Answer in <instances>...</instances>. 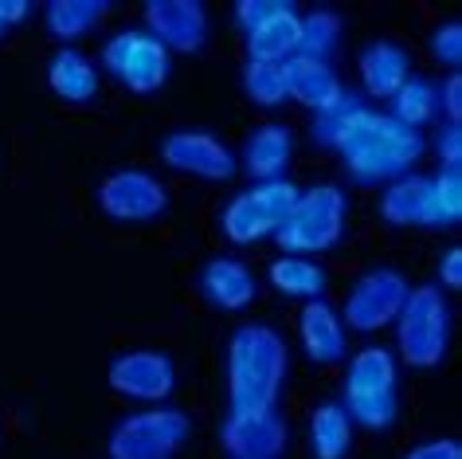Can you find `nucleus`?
<instances>
[{
    "label": "nucleus",
    "instance_id": "obj_38",
    "mask_svg": "<svg viewBox=\"0 0 462 459\" xmlns=\"http://www.w3.org/2000/svg\"><path fill=\"white\" fill-rule=\"evenodd\" d=\"M5 32H8V28H5V20H0V36H5Z\"/></svg>",
    "mask_w": 462,
    "mask_h": 459
},
{
    "label": "nucleus",
    "instance_id": "obj_9",
    "mask_svg": "<svg viewBox=\"0 0 462 459\" xmlns=\"http://www.w3.org/2000/svg\"><path fill=\"white\" fill-rule=\"evenodd\" d=\"M102 63L134 95H153V90L169 83V52L149 32H118V36H110L106 48H102Z\"/></svg>",
    "mask_w": 462,
    "mask_h": 459
},
{
    "label": "nucleus",
    "instance_id": "obj_15",
    "mask_svg": "<svg viewBox=\"0 0 462 459\" xmlns=\"http://www.w3.org/2000/svg\"><path fill=\"white\" fill-rule=\"evenodd\" d=\"M282 87H286V98H294L298 107H306L314 114L333 110L345 95H349L329 63L306 60V55H291V60L282 63Z\"/></svg>",
    "mask_w": 462,
    "mask_h": 459
},
{
    "label": "nucleus",
    "instance_id": "obj_26",
    "mask_svg": "<svg viewBox=\"0 0 462 459\" xmlns=\"http://www.w3.org/2000/svg\"><path fill=\"white\" fill-rule=\"evenodd\" d=\"M388 102H392L388 114L400 126H408V130H420V126H427L439 114V87L427 83V79H420V75H411Z\"/></svg>",
    "mask_w": 462,
    "mask_h": 459
},
{
    "label": "nucleus",
    "instance_id": "obj_31",
    "mask_svg": "<svg viewBox=\"0 0 462 459\" xmlns=\"http://www.w3.org/2000/svg\"><path fill=\"white\" fill-rule=\"evenodd\" d=\"M431 55L439 63H447L450 71H458V63H462V24L458 20H447V24H439L431 32Z\"/></svg>",
    "mask_w": 462,
    "mask_h": 459
},
{
    "label": "nucleus",
    "instance_id": "obj_33",
    "mask_svg": "<svg viewBox=\"0 0 462 459\" xmlns=\"http://www.w3.org/2000/svg\"><path fill=\"white\" fill-rule=\"evenodd\" d=\"M435 154H439V169H462V130L458 126H443V130H439Z\"/></svg>",
    "mask_w": 462,
    "mask_h": 459
},
{
    "label": "nucleus",
    "instance_id": "obj_1",
    "mask_svg": "<svg viewBox=\"0 0 462 459\" xmlns=\"http://www.w3.org/2000/svg\"><path fill=\"white\" fill-rule=\"evenodd\" d=\"M291 373V350L274 326L247 323L227 342V405L231 412L274 408Z\"/></svg>",
    "mask_w": 462,
    "mask_h": 459
},
{
    "label": "nucleus",
    "instance_id": "obj_34",
    "mask_svg": "<svg viewBox=\"0 0 462 459\" xmlns=\"http://www.w3.org/2000/svg\"><path fill=\"white\" fill-rule=\"evenodd\" d=\"M439 107L447 110V126H458L462 122V75L450 71L443 90H439Z\"/></svg>",
    "mask_w": 462,
    "mask_h": 459
},
{
    "label": "nucleus",
    "instance_id": "obj_13",
    "mask_svg": "<svg viewBox=\"0 0 462 459\" xmlns=\"http://www.w3.org/2000/svg\"><path fill=\"white\" fill-rule=\"evenodd\" d=\"M161 162L177 173L200 177V181H227L239 169L236 154L204 130H172L161 142Z\"/></svg>",
    "mask_w": 462,
    "mask_h": 459
},
{
    "label": "nucleus",
    "instance_id": "obj_24",
    "mask_svg": "<svg viewBox=\"0 0 462 459\" xmlns=\"http://www.w3.org/2000/svg\"><path fill=\"white\" fill-rule=\"evenodd\" d=\"M267 279H271V286H274L279 295H286V298H306V303H314V298H321V291H326L329 275H326V267H321V263L306 259V256H279V259L271 263Z\"/></svg>",
    "mask_w": 462,
    "mask_h": 459
},
{
    "label": "nucleus",
    "instance_id": "obj_25",
    "mask_svg": "<svg viewBox=\"0 0 462 459\" xmlns=\"http://www.w3.org/2000/svg\"><path fill=\"white\" fill-rule=\"evenodd\" d=\"M106 13H110L106 0H51V5L43 8V24H48L55 40L75 43V40H83L87 32H95V24Z\"/></svg>",
    "mask_w": 462,
    "mask_h": 459
},
{
    "label": "nucleus",
    "instance_id": "obj_8",
    "mask_svg": "<svg viewBox=\"0 0 462 459\" xmlns=\"http://www.w3.org/2000/svg\"><path fill=\"white\" fill-rule=\"evenodd\" d=\"M408 279L403 271L396 267H368L361 279L353 283V291L345 295V306H341V326L356 330V334H376L396 323L403 298H408Z\"/></svg>",
    "mask_w": 462,
    "mask_h": 459
},
{
    "label": "nucleus",
    "instance_id": "obj_23",
    "mask_svg": "<svg viewBox=\"0 0 462 459\" xmlns=\"http://www.w3.org/2000/svg\"><path fill=\"white\" fill-rule=\"evenodd\" d=\"M353 452V420L337 400L314 408L310 417V455L314 459H345Z\"/></svg>",
    "mask_w": 462,
    "mask_h": 459
},
{
    "label": "nucleus",
    "instance_id": "obj_37",
    "mask_svg": "<svg viewBox=\"0 0 462 459\" xmlns=\"http://www.w3.org/2000/svg\"><path fill=\"white\" fill-rule=\"evenodd\" d=\"M32 8L28 5H20V0H0V20H5V28H13L20 24V20H28Z\"/></svg>",
    "mask_w": 462,
    "mask_h": 459
},
{
    "label": "nucleus",
    "instance_id": "obj_27",
    "mask_svg": "<svg viewBox=\"0 0 462 459\" xmlns=\"http://www.w3.org/2000/svg\"><path fill=\"white\" fill-rule=\"evenodd\" d=\"M341 43V16L329 13V8H314V13L302 16V28H298V52L306 60H321L326 63L333 48Z\"/></svg>",
    "mask_w": 462,
    "mask_h": 459
},
{
    "label": "nucleus",
    "instance_id": "obj_10",
    "mask_svg": "<svg viewBox=\"0 0 462 459\" xmlns=\"http://www.w3.org/2000/svg\"><path fill=\"white\" fill-rule=\"evenodd\" d=\"M98 209L118 224H149L169 209V192L145 169H114L98 185Z\"/></svg>",
    "mask_w": 462,
    "mask_h": 459
},
{
    "label": "nucleus",
    "instance_id": "obj_5",
    "mask_svg": "<svg viewBox=\"0 0 462 459\" xmlns=\"http://www.w3.org/2000/svg\"><path fill=\"white\" fill-rule=\"evenodd\" d=\"M345 224H349V201L337 185H314L306 192H298L294 209L286 212L282 228L274 232L282 251L291 256H318L341 244Z\"/></svg>",
    "mask_w": 462,
    "mask_h": 459
},
{
    "label": "nucleus",
    "instance_id": "obj_2",
    "mask_svg": "<svg viewBox=\"0 0 462 459\" xmlns=\"http://www.w3.org/2000/svg\"><path fill=\"white\" fill-rule=\"evenodd\" d=\"M423 134L400 126L392 114L361 110L356 122L349 126V134L341 137L337 154L341 165L356 185H380V181H400L411 173V165L423 157Z\"/></svg>",
    "mask_w": 462,
    "mask_h": 459
},
{
    "label": "nucleus",
    "instance_id": "obj_21",
    "mask_svg": "<svg viewBox=\"0 0 462 459\" xmlns=\"http://www.w3.org/2000/svg\"><path fill=\"white\" fill-rule=\"evenodd\" d=\"M48 87H51L55 98L67 102V107H83V102H90L98 95V71L83 52L60 48L48 63Z\"/></svg>",
    "mask_w": 462,
    "mask_h": 459
},
{
    "label": "nucleus",
    "instance_id": "obj_3",
    "mask_svg": "<svg viewBox=\"0 0 462 459\" xmlns=\"http://www.w3.org/2000/svg\"><path fill=\"white\" fill-rule=\"evenodd\" d=\"M400 365L384 346H365L349 358V373H345V412L353 424L368 432H384L400 417Z\"/></svg>",
    "mask_w": 462,
    "mask_h": 459
},
{
    "label": "nucleus",
    "instance_id": "obj_22",
    "mask_svg": "<svg viewBox=\"0 0 462 459\" xmlns=\"http://www.w3.org/2000/svg\"><path fill=\"white\" fill-rule=\"evenodd\" d=\"M298 28H302V16H298V8L286 0L279 13L247 32V55L259 63H286L298 52Z\"/></svg>",
    "mask_w": 462,
    "mask_h": 459
},
{
    "label": "nucleus",
    "instance_id": "obj_17",
    "mask_svg": "<svg viewBox=\"0 0 462 459\" xmlns=\"http://www.w3.org/2000/svg\"><path fill=\"white\" fill-rule=\"evenodd\" d=\"M200 295L208 298L219 311H247L259 295V283L251 275L247 263L231 259V256H219V259H208L204 271H200Z\"/></svg>",
    "mask_w": 462,
    "mask_h": 459
},
{
    "label": "nucleus",
    "instance_id": "obj_28",
    "mask_svg": "<svg viewBox=\"0 0 462 459\" xmlns=\"http://www.w3.org/2000/svg\"><path fill=\"white\" fill-rule=\"evenodd\" d=\"M244 95L255 107H282L286 102V87H282V63H259L247 60L244 63Z\"/></svg>",
    "mask_w": 462,
    "mask_h": 459
},
{
    "label": "nucleus",
    "instance_id": "obj_20",
    "mask_svg": "<svg viewBox=\"0 0 462 459\" xmlns=\"http://www.w3.org/2000/svg\"><path fill=\"white\" fill-rule=\"evenodd\" d=\"M294 157V134L279 122L259 126L244 145V169L251 181H279Z\"/></svg>",
    "mask_w": 462,
    "mask_h": 459
},
{
    "label": "nucleus",
    "instance_id": "obj_11",
    "mask_svg": "<svg viewBox=\"0 0 462 459\" xmlns=\"http://www.w3.org/2000/svg\"><path fill=\"white\" fill-rule=\"evenodd\" d=\"M106 381L125 400H145V405H161L177 389V365L161 350H130L118 353L106 370Z\"/></svg>",
    "mask_w": 462,
    "mask_h": 459
},
{
    "label": "nucleus",
    "instance_id": "obj_18",
    "mask_svg": "<svg viewBox=\"0 0 462 459\" xmlns=\"http://www.w3.org/2000/svg\"><path fill=\"white\" fill-rule=\"evenodd\" d=\"M380 216L392 228H435V204H431V177L408 173L392 181L380 197Z\"/></svg>",
    "mask_w": 462,
    "mask_h": 459
},
{
    "label": "nucleus",
    "instance_id": "obj_6",
    "mask_svg": "<svg viewBox=\"0 0 462 459\" xmlns=\"http://www.w3.org/2000/svg\"><path fill=\"white\" fill-rule=\"evenodd\" d=\"M298 189L294 181H255L251 189L236 192V197L227 201V209L219 212V228H224V236L231 244L247 248V244H259V239L274 236L286 220V212L294 209L298 201Z\"/></svg>",
    "mask_w": 462,
    "mask_h": 459
},
{
    "label": "nucleus",
    "instance_id": "obj_29",
    "mask_svg": "<svg viewBox=\"0 0 462 459\" xmlns=\"http://www.w3.org/2000/svg\"><path fill=\"white\" fill-rule=\"evenodd\" d=\"M361 110H365V102H361V98H349V95H345L333 110L314 114V126H310L314 142H318V145H326V149H337V145H341V137L349 134V126L356 122V114H361Z\"/></svg>",
    "mask_w": 462,
    "mask_h": 459
},
{
    "label": "nucleus",
    "instance_id": "obj_16",
    "mask_svg": "<svg viewBox=\"0 0 462 459\" xmlns=\"http://www.w3.org/2000/svg\"><path fill=\"white\" fill-rule=\"evenodd\" d=\"M298 338H302V350L314 365H337L349 353L345 326L326 298H314V303L302 306V314H298Z\"/></svg>",
    "mask_w": 462,
    "mask_h": 459
},
{
    "label": "nucleus",
    "instance_id": "obj_4",
    "mask_svg": "<svg viewBox=\"0 0 462 459\" xmlns=\"http://www.w3.org/2000/svg\"><path fill=\"white\" fill-rule=\"evenodd\" d=\"M396 346L411 370H435L450 346V306L443 286H411L396 314Z\"/></svg>",
    "mask_w": 462,
    "mask_h": 459
},
{
    "label": "nucleus",
    "instance_id": "obj_14",
    "mask_svg": "<svg viewBox=\"0 0 462 459\" xmlns=\"http://www.w3.org/2000/svg\"><path fill=\"white\" fill-rule=\"evenodd\" d=\"M145 32L165 52H200L208 43V13L200 0H149Z\"/></svg>",
    "mask_w": 462,
    "mask_h": 459
},
{
    "label": "nucleus",
    "instance_id": "obj_30",
    "mask_svg": "<svg viewBox=\"0 0 462 459\" xmlns=\"http://www.w3.org/2000/svg\"><path fill=\"white\" fill-rule=\"evenodd\" d=\"M431 204H435V228H458L462 220V173L458 169H439L431 177Z\"/></svg>",
    "mask_w": 462,
    "mask_h": 459
},
{
    "label": "nucleus",
    "instance_id": "obj_32",
    "mask_svg": "<svg viewBox=\"0 0 462 459\" xmlns=\"http://www.w3.org/2000/svg\"><path fill=\"white\" fill-rule=\"evenodd\" d=\"M282 5H286V0H239V5H236V24L244 28V36H247L251 28H259L263 20L274 16Z\"/></svg>",
    "mask_w": 462,
    "mask_h": 459
},
{
    "label": "nucleus",
    "instance_id": "obj_12",
    "mask_svg": "<svg viewBox=\"0 0 462 459\" xmlns=\"http://www.w3.org/2000/svg\"><path fill=\"white\" fill-rule=\"evenodd\" d=\"M286 444H291V432L274 408L227 412V420L219 424V447L231 459H279Z\"/></svg>",
    "mask_w": 462,
    "mask_h": 459
},
{
    "label": "nucleus",
    "instance_id": "obj_35",
    "mask_svg": "<svg viewBox=\"0 0 462 459\" xmlns=\"http://www.w3.org/2000/svg\"><path fill=\"white\" fill-rule=\"evenodd\" d=\"M403 459H462V444L458 440H427V444H415Z\"/></svg>",
    "mask_w": 462,
    "mask_h": 459
},
{
    "label": "nucleus",
    "instance_id": "obj_19",
    "mask_svg": "<svg viewBox=\"0 0 462 459\" xmlns=\"http://www.w3.org/2000/svg\"><path fill=\"white\" fill-rule=\"evenodd\" d=\"M361 83L373 98H392L396 90L411 79V63H408V52L392 40H373L368 48L361 52Z\"/></svg>",
    "mask_w": 462,
    "mask_h": 459
},
{
    "label": "nucleus",
    "instance_id": "obj_36",
    "mask_svg": "<svg viewBox=\"0 0 462 459\" xmlns=\"http://www.w3.org/2000/svg\"><path fill=\"white\" fill-rule=\"evenodd\" d=\"M439 283L447 286V291H458L462 286V248H447L443 259H439Z\"/></svg>",
    "mask_w": 462,
    "mask_h": 459
},
{
    "label": "nucleus",
    "instance_id": "obj_7",
    "mask_svg": "<svg viewBox=\"0 0 462 459\" xmlns=\"http://www.w3.org/2000/svg\"><path fill=\"white\" fill-rule=\"evenodd\" d=\"M192 420L180 408H145L114 424L106 455L110 459H177L189 444Z\"/></svg>",
    "mask_w": 462,
    "mask_h": 459
}]
</instances>
